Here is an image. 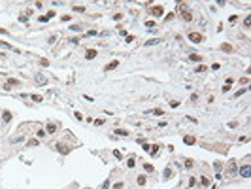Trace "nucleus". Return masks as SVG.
<instances>
[{"mask_svg": "<svg viewBox=\"0 0 251 189\" xmlns=\"http://www.w3.org/2000/svg\"><path fill=\"white\" fill-rule=\"evenodd\" d=\"M176 8H178V12H181V17L185 19V21H191V19H193L191 12H187V4H178Z\"/></svg>", "mask_w": 251, "mask_h": 189, "instance_id": "1", "label": "nucleus"}, {"mask_svg": "<svg viewBox=\"0 0 251 189\" xmlns=\"http://www.w3.org/2000/svg\"><path fill=\"white\" fill-rule=\"evenodd\" d=\"M236 172H238V163H236L234 159H230L229 164H227V174H230V176H232V174H236Z\"/></svg>", "mask_w": 251, "mask_h": 189, "instance_id": "2", "label": "nucleus"}, {"mask_svg": "<svg viewBox=\"0 0 251 189\" xmlns=\"http://www.w3.org/2000/svg\"><path fill=\"white\" fill-rule=\"evenodd\" d=\"M189 40L195 42V44H200V42H202V34H198V32H191V34H189Z\"/></svg>", "mask_w": 251, "mask_h": 189, "instance_id": "3", "label": "nucleus"}, {"mask_svg": "<svg viewBox=\"0 0 251 189\" xmlns=\"http://www.w3.org/2000/svg\"><path fill=\"white\" fill-rule=\"evenodd\" d=\"M151 13H153V15H162V13H164V8H162V6H153V8H151Z\"/></svg>", "mask_w": 251, "mask_h": 189, "instance_id": "4", "label": "nucleus"}, {"mask_svg": "<svg viewBox=\"0 0 251 189\" xmlns=\"http://www.w3.org/2000/svg\"><path fill=\"white\" fill-rule=\"evenodd\" d=\"M249 170H251V168H249V164H244V166L240 168V174H242L244 178H249Z\"/></svg>", "mask_w": 251, "mask_h": 189, "instance_id": "5", "label": "nucleus"}, {"mask_svg": "<svg viewBox=\"0 0 251 189\" xmlns=\"http://www.w3.org/2000/svg\"><path fill=\"white\" fill-rule=\"evenodd\" d=\"M45 76H43V74H36V83H38V85H45Z\"/></svg>", "mask_w": 251, "mask_h": 189, "instance_id": "6", "label": "nucleus"}, {"mask_svg": "<svg viewBox=\"0 0 251 189\" xmlns=\"http://www.w3.org/2000/svg\"><path fill=\"white\" fill-rule=\"evenodd\" d=\"M117 66H119V60H111V62H108V64H106V68H104V70H115Z\"/></svg>", "mask_w": 251, "mask_h": 189, "instance_id": "7", "label": "nucleus"}, {"mask_svg": "<svg viewBox=\"0 0 251 189\" xmlns=\"http://www.w3.org/2000/svg\"><path fill=\"white\" fill-rule=\"evenodd\" d=\"M183 142H185L187 146H193V144H195V142H196V138H195V136H191V134H187V136L183 138Z\"/></svg>", "mask_w": 251, "mask_h": 189, "instance_id": "8", "label": "nucleus"}, {"mask_svg": "<svg viewBox=\"0 0 251 189\" xmlns=\"http://www.w3.org/2000/svg\"><path fill=\"white\" fill-rule=\"evenodd\" d=\"M85 57H87V59H94V57H96V49H87Z\"/></svg>", "mask_w": 251, "mask_h": 189, "instance_id": "9", "label": "nucleus"}, {"mask_svg": "<svg viewBox=\"0 0 251 189\" xmlns=\"http://www.w3.org/2000/svg\"><path fill=\"white\" fill-rule=\"evenodd\" d=\"M2 119H4L6 123H9V121H11V112H8V110H6V112L2 114Z\"/></svg>", "mask_w": 251, "mask_h": 189, "instance_id": "10", "label": "nucleus"}, {"mask_svg": "<svg viewBox=\"0 0 251 189\" xmlns=\"http://www.w3.org/2000/svg\"><path fill=\"white\" fill-rule=\"evenodd\" d=\"M147 114H151V116H157V117H161V116H162V110H161V108H155V110H151V112H147Z\"/></svg>", "mask_w": 251, "mask_h": 189, "instance_id": "11", "label": "nucleus"}, {"mask_svg": "<svg viewBox=\"0 0 251 189\" xmlns=\"http://www.w3.org/2000/svg\"><path fill=\"white\" fill-rule=\"evenodd\" d=\"M55 130H57V125H53V123H49V125H47V132H49V134H53Z\"/></svg>", "mask_w": 251, "mask_h": 189, "instance_id": "12", "label": "nucleus"}, {"mask_svg": "<svg viewBox=\"0 0 251 189\" xmlns=\"http://www.w3.org/2000/svg\"><path fill=\"white\" fill-rule=\"evenodd\" d=\"M200 184L204 185V187H210V180H208L206 176H202V178H200Z\"/></svg>", "mask_w": 251, "mask_h": 189, "instance_id": "13", "label": "nucleus"}, {"mask_svg": "<svg viewBox=\"0 0 251 189\" xmlns=\"http://www.w3.org/2000/svg\"><path fill=\"white\" fill-rule=\"evenodd\" d=\"M74 12H77V13H83V12H85V6H74Z\"/></svg>", "mask_w": 251, "mask_h": 189, "instance_id": "14", "label": "nucleus"}, {"mask_svg": "<svg viewBox=\"0 0 251 189\" xmlns=\"http://www.w3.org/2000/svg\"><path fill=\"white\" fill-rule=\"evenodd\" d=\"M221 49H223V51H232V46H230V44H223V46H221Z\"/></svg>", "mask_w": 251, "mask_h": 189, "instance_id": "15", "label": "nucleus"}, {"mask_svg": "<svg viewBox=\"0 0 251 189\" xmlns=\"http://www.w3.org/2000/svg\"><path fill=\"white\" fill-rule=\"evenodd\" d=\"M144 170H145V172H153L155 168H153V164H149V163H145V164H144Z\"/></svg>", "mask_w": 251, "mask_h": 189, "instance_id": "16", "label": "nucleus"}, {"mask_svg": "<svg viewBox=\"0 0 251 189\" xmlns=\"http://www.w3.org/2000/svg\"><path fill=\"white\" fill-rule=\"evenodd\" d=\"M0 47H4V49H13V46H9L8 42H0Z\"/></svg>", "mask_w": 251, "mask_h": 189, "instance_id": "17", "label": "nucleus"}, {"mask_svg": "<svg viewBox=\"0 0 251 189\" xmlns=\"http://www.w3.org/2000/svg\"><path fill=\"white\" fill-rule=\"evenodd\" d=\"M134 164H136V161H134V159H128V161H127V166H128V168H134Z\"/></svg>", "mask_w": 251, "mask_h": 189, "instance_id": "18", "label": "nucleus"}, {"mask_svg": "<svg viewBox=\"0 0 251 189\" xmlns=\"http://www.w3.org/2000/svg\"><path fill=\"white\" fill-rule=\"evenodd\" d=\"M170 176H172V170H170V168H164V178L168 180Z\"/></svg>", "mask_w": 251, "mask_h": 189, "instance_id": "19", "label": "nucleus"}, {"mask_svg": "<svg viewBox=\"0 0 251 189\" xmlns=\"http://www.w3.org/2000/svg\"><path fill=\"white\" fill-rule=\"evenodd\" d=\"M155 44H159V40H147V42H145V46H155Z\"/></svg>", "mask_w": 251, "mask_h": 189, "instance_id": "20", "label": "nucleus"}, {"mask_svg": "<svg viewBox=\"0 0 251 189\" xmlns=\"http://www.w3.org/2000/svg\"><path fill=\"white\" fill-rule=\"evenodd\" d=\"M149 151H151V155H155V153H157V151H159V146H157V144H155L153 148H149Z\"/></svg>", "mask_w": 251, "mask_h": 189, "instance_id": "21", "label": "nucleus"}, {"mask_svg": "<svg viewBox=\"0 0 251 189\" xmlns=\"http://www.w3.org/2000/svg\"><path fill=\"white\" fill-rule=\"evenodd\" d=\"M195 184H196V178H195V176H191V178H189V187H193Z\"/></svg>", "mask_w": 251, "mask_h": 189, "instance_id": "22", "label": "nucleus"}, {"mask_svg": "<svg viewBox=\"0 0 251 189\" xmlns=\"http://www.w3.org/2000/svg\"><path fill=\"white\" fill-rule=\"evenodd\" d=\"M193 164H195V161H193V159H187V161H185V166H187V168H191Z\"/></svg>", "mask_w": 251, "mask_h": 189, "instance_id": "23", "label": "nucleus"}, {"mask_svg": "<svg viewBox=\"0 0 251 189\" xmlns=\"http://www.w3.org/2000/svg\"><path fill=\"white\" fill-rule=\"evenodd\" d=\"M32 100H34V102H42V96H40V94H32Z\"/></svg>", "mask_w": 251, "mask_h": 189, "instance_id": "24", "label": "nucleus"}, {"mask_svg": "<svg viewBox=\"0 0 251 189\" xmlns=\"http://www.w3.org/2000/svg\"><path fill=\"white\" fill-rule=\"evenodd\" d=\"M206 68H208V66H204V64H198V66H196V72H204Z\"/></svg>", "mask_w": 251, "mask_h": 189, "instance_id": "25", "label": "nucleus"}, {"mask_svg": "<svg viewBox=\"0 0 251 189\" xmlns=\"http://www.w3.org/2000/svg\"><path fill=\"white\" fill-rule=\"evenodd\" d=\"M115 134H121V136H127V130H121V129H117V130H115Z\"/></svg>", "mask_w": 251, "mask_h": 189, "instance_id": "26", "label": "nucleus"}, {"mask_svg": "<svg viewBox=\"0 0 251 189\" xmlns=\"http://www.w3.org/2000/svg\"><path fill=\"white\" fill-rule=\"evenodd\" d=\"M138 184L144 185V184H145V176H138Z\"/></svg>", "mask_w": 251, "mask_h": 189, "instance_id": "27", "label": "nucleus"}, {"mask_svg": "<svg viewBox=\"0 0 251 189\" xmlns=\"http://www.w3.org/2000/svg\"><path fill=\"white\" fill-rule=\"evenodd\" d=\"M213 166H215V170L219 172V170H221V168H223V163H215V164H213Z\"/></svg>", "mask_w": 251, "mask_h": 189, "instance_id": "28", "label": "nucleus"}, {"mask_svg": "<svg viewBox=\"0 0 251 189\" xmlns=\"http://www.w3.org/2000/svg\"><path fill=\"white\" fill-rule=\"evenodd\" d=\"M28 146H38V140H34V138H32V140H28Z\"/></svg>", "mask_w": 251, "mask_h": 189, "instance_id": "29", "label": "nucleus"}, {"mask_svg": "<svg viewBox=\"0 0 251 189\" xmlns=\"http://www.w3.org/2000/svg\"><path fill=\"white\" fill-rule=\"evenodd\" d=\"M113 155L117 157V159H121V151H119V150H113Z\"/></svg>", "mask_w": 251, "mask_h": 189, "instance_id": "30", "label": "nucleus"}, {"mask_svg": "<svg viewBox=\"0 0 251 189\" xmlns=\"http://www.w3.org/2000/svg\"><path fill=\"white\" fill-rule=\"evenodd\" d=\"M123 187H125L123 182H121V184H115V185H113V189H123Z\"/></svg>", "mask_w": 251, "mask_h": 189, "instance_id": "31", "label": "nucleus"}, {"mask_svg": "<svg viewBox=\"0 0 251 189\" xmlns=\"http://www.w3.org/2000/svg\"><path fill=\"white\" fill-rule=\"evenodd\" d=\"M94 125H96V127H100V125H104V119H96V121H94Z\"/></svg>", "mask_w": 251, "mask_h": 189, "instance_id": "32", "label": "nucleus"}, {"mask_svg": "<svg viewBox=\"0 0 251 189\" xmlns=\"http://www.w3.org/2000/svg\"><path fill=\"white\" fill-rule=\"evenodd\" d=\"M21 140H23V136H15V138H11L13 144H15V142H21Z\"/></svg>", "mask_w": 251, "mask_h": 189, "instance_id": "33", "label": "nucleus"}, {"mask_svg": "<svg viewBox=\"0 0 251 189\" xmlns=\"http://www.w3.org/2000/svg\"><path fill=\"white\" fill-rule=\"evenodd\" d=\"M244 25H246V28H249V25H251V23H249V17H246V21H244Z\"/></svg>", "mask_w": 251, "mask_h": 189, "instance_id": "34", "label": "nucleus"}, {"mask_svg": "<svg viewBox=\"0 0 251 189\" xmlns=\"http://www.w3.org/2000/svg\"><path fill=\"white\" fill-rule=\"evenodd\" d=\"M170 106H172V108H176V106H179V102H178V100H172Z\"/></svg>", "mask_w": 251, "mask_h": 189, "instance_id": "35", "label": "nucleus"}, {"mask_svg": "<svg viewBox=\"0 0 251 189\" xmlns=\"http://www.w3.org/2000/svg\"><path fill=\"white\" fill-rule=\"evenodd\" d=\"M47 21H49V17H47V15H45V17H40V23H47Z\"/></svg>", "mask_w": 251, "mask_h": 189, "instance_id": "36", "label": "nucleus"}, {"mask_svg": "<svg viewBox=\"0 0 251 189\" xmlns=\"http://www.w3.org/2000/svg\"><path fill=\"white\" fill-rule=\"evenodd\" d=\"M191 60H200V55H191Z\"/></svg>", "mask_w": 251, "mask_h": 189, "instance_id": "37", "label": "nucleus"}, {"mask_svg": "<svg viewBox=\"0 0 251 189\" xmlns=\"http://www.w3.org/2000/svg\"><path fill=\"white\" fill-rule=\"evenodd\" d=\"M108 187H110V182L106 180V182H104V185H102V189H108Z\"/></svg>", "mask_w": 251, "mask_h": 189, "instance_id": "38", "label": "nucleus"}]
</instances>
